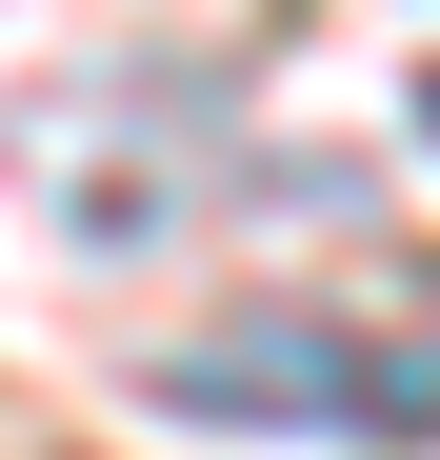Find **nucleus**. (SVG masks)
I'll return each mask as SVG.
<instances>
[{
    "label": "nucleus",
    "mask_w": 440,
    "mask_h": 460,
    "mask_svg": "<svg viewBox=\"0 0 440 460\" xmlns=\"http://www.w3.org/2000/svg\"><path fill=\"white\" fill-rule=\"evenodd\" d=\"M0 181H21L40 241L140 261V241H180V220L241 181V101L180 81V60H81V81H40L21 120H0Z\"/></svg>",
    "instance_id": "f257e3e1"
},
{
    "label": "nucleus",
    "mask_w": 440,
    "mask_h": 460,
    "mask_svg": "<svg viewBox=\"0 0 440 460\" xmlns=\"http://www.w3.org/2000/svg\"><path fill=\"white\" fill-rule=\"evenodd\" d=\"M161 401L220 440H440V300L400 321H321V300H241L161 360Z\"/></svg>",
    "instance_id": "f03ea898"
},
{
    "label": "nucleus",
    "mask_w": 440,
    "mask_h": 460,
    "mask_svg": "<svg viewBox=\"0 0 440 460\" xmlns=\"http://www.w3.org/2000/svg\"><path fill=\"white\" fill-rule=\"evenodd\" d=\"M420 140H440V60H420Z\"/></svg>",
    "instance_id": "7ed1b4c3"
}]
</instances>
